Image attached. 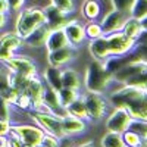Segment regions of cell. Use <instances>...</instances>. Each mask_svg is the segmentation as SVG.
Masks as SVG:
<instances>
[{"instance_id":"26","label":"cell","mask_w":147,"mask_h":147,"mask_svg":"<svg viewBox=\"0 0 147 147\" xmlns=\"http://www.w3.org/2000/svg\"><path fill=\"white\" fill-rule=\"evenodd\" d=\"M99 147H122L124 146V140H122V134L113 132V131H106L100 141Z\"/></svg>"},{"instance_id":"11","label":"cell","mask_w":147,"mask_h":147,"mask_svg":"<svg viewBox=\"0 0 147 147\" xmlns=\"http://www.w3.org/2000/svg\"><path fill=\"white\" fill-rule=\"evenodd\" d=\"M128 13H124V12H119L116 9H110L107 12L100 16L99 22L103 28V34L107 35V34H112V32H118V31H122L124 28V24L125 21L128 19Z\"/></svg>"},{"instance_id":"39","label":"cell","mask_w":147,"mask_h":147,"mask_svg":"<svg viewBox=\"0 0 147 147\" xmlns=\"http://www.w3.org/2000/svg\"><path fill=\"white\" fill-rule=\"evenodd\" d=\"M75 141H74V138L71 137H62L59 138V143H57V147H75Z\"/></svg>"},{"instance_id":"10","label":"cell","mask_w":147,"mask_h":147,"mask_svg":"<svg viewBox=\"0 0 147 147\" xmlns=\"http://www.w3.org/2000/svg\"><path fill=\"white\" fill-rule=\"evenodd\" d=\"M106 41H107V47H109V56H124L128 55L132 47H134V40H131L129 37H127L122 31L118 32H112L107 34Z\"/></svg>"},{"instance_id":"25","label":"cell","mask_w":147,"mask_h":147,"mask_svg":"<svg viewBox=\"0 0 147 147\" xmlns=\"http://www.w3.org/2000/svg\"><path fill=\"white\" fill-rule=\"evenodd\" d=\"M81 96V90H74V88H68V87H62L60 90H57V99H59V105L63 109L66 106H69L77 97Z\"/></svg>"},{"instance_id":"21","label":"cell","mask_w":147,"mask_h":147,"mask_svg":"<svg viewBox=\"0 0 147 147\" xmlns=\"http://www.w3.org/2000/svg\"><path fill=\"white\" fill-rule=\"evenodd\" d=\"M40 77L43 78L44 84L52 87L53 90H60L62 88V78H60V69L47 65L41 72H40Z\"/></svg>"},{"instance_id":"14","label":"cell","mask_w":147,"mask_h":147,"mask_svg":"<svg viewBox=\"0 0 147 147\" xmlns=\"http://www.w3.org/2000/svg\"><path fill=\"white\" fill-rule=\"evenodd\" d=\"M43 10H44V16H46V27L49 30L63 28V25L71 18L69 15L63 13L62 10H59L57 7H55L52 3H49L47 6H44Z\"/></svg>"},{"instance_id":"9","label":"cell","mask_w":147,"mask_h":147,"mask_svg":"<svg viewBox=\"0 0 147 147\" xmlns=\"http://www.w3.org/2000/svg\"><path fill=\"white\" fill-rule=\"evenodd\" d=\"M78 50L80 47H74V46H65L57 50H52L46 53V62L47 65L55 66V68H65L69 66L75 62V59L78 57Z\"/></svg>"},{"instance_id":"4","label":"cell","mask_w":147,"mask_h":147,"mask_svg":"<svg viewBox=\"0 0 147 147\" xmlns=\"http://www.w3.org/2000/svg\"><path fill=\"white\" fill-rule=\"evenodd\" d=\"M81 97L84 100L85 109H87L88 124H99V122H102L110 110V105L106 99V96L99 94V93L84 91V94L81 93Z\"/></svg>"},{"instance_id":"23","label":"cell","mask_w":147,"mask_h":147,"mask_svg":"<svg viewBox=\"0 0 147 147\" xmlns=\"http://www.w3.org/2000/svg\"><path fill=\"white\" fill-rule=\"evenodd\" d=\"M122 32H124L127 37H129L131 40L136 41V40L138 38V35L143 32V27H141L140 19H136V18L128 16V19H127V21H125V24H124Z\"/></svg>"},{"instance_id":"37","label":"cell","mask_w":147,"mask_h":147,"mask_svg":"<svg viewBox=\"0 0 147 147\" xmlns=\"http://www.w3.org/2000/svg\"><path fill=\"white\" fill-rule=\"evenodd\" d=\"M10 127L12 122L7 119H0V137H6L7 134L10 132Z\"/></svg>"},{"instance_id":"35","label":"cell","mask_w":147,"mask_h":147,"mask_svg":"<svg viewBox=\"0 0 147 147\" xmlns=\"http://www.w3.org/2000/svg\"><path fill=\"white\" fill-rule=\"evenodd\" d=\"M12 113H13V107H12V105L0 97V119L12 121Z\"/></svg>"},{"instance_id":"41","label":"cell","mask_w":147,"mask_h":147,"mask_svg":"<svg viewBox=\"0 0 147 147\" xmlns=\"http://www.w3.org/2000/svg\"><path fill=\"white\" fill-rule=\"evenodd\" d=\"M75 147H97V144H96L93 140H87V141H84V143L77 144Z\"/></svg>"},{"instance_id":"6","label":"cell","mask_w":147,"mask_h":147,"mask_svg":"<svg viewBox=\"0 0 147 147\" xmlns=\"http://www.w3.org/2000/svg\"><path fill=\"white\" fill-rule=\"evenodd\" d=\"M2 65L6 68V71L18 74V75H22V77H32V75L40 74V68L37 65L35 59L32 56L24 55L19 52L15 53L7 62H5Z\"/></svg>"},{"instance_id":"40","label":"cell","mask_w":147,"mask_h":147,"mask_svg":"<svg viewBox=\"0 0 147 147\" xmlns=\"http://www.w3.org/2000/svg\"><path fill=\"white\" fill-rule=\"evenodd\" d=\"M7 22H9V13H2L0 12V31H3L7 27Z\"/></svg>"},{"instance_id":"44","label":"cell","mask_w":147,"mask_h":147,"mask_svg":"<svg viewBox=\"0 0 147 147\" xmlns=\"http://www.w3.org/2000/svg\"><path fill=\"white\" fill-rule=\"evenodd\" d=\"M34 147H49V146L44 144V143H40V144H37V146H34Z\"/></svg>"},{"instance_id":"20","label":"cell","mask_w":147,"mask_h":147,"mask_svg":"<svg viewBox=\"0 0 147 147\" xmlns=\"http://www.w3.org/2000/svg\"><path fill=\"white\" fill-rule=\"evenodd\" d=\"M43 90H44V81L43 78L40 77V74H37V75H32L28 78V84H27V88L24 93L30 94V97L32 99L34 102V106L38 105L41 102V94H43ZM32 106V107H34Z\"/></svg>"},{"instance_id":"3","label":"cell","mask_w":147,"mask_h":147,"mask_svg":"<svg viewBox=\"0 0 147 147\" xmlns=\"http://www.w3.org/2000/svg\"><path fill=\"white\" fill-rule=\"evenodd\" d=\"M46 24V16L43 7L38 6H24L16 15L15 19V32L21 37L25 38L28 34H31L34 30Z\"/></svg>"},{"instance_id":"2","label":"cell","mask_w":147,"mask_h":147,"mask_svg":"<svg viewBox=\"0 0 147 147\" xmlns=\"http://www.w3.org/2000/svg\"><path fill=\"white\" fill-rule=\"evenodd\" d=\"M115 85V81L112 75L105 69V65L102 60L93 59L88 65L85 66L84 77H82V88L88 93H99V94H107V91Z\"/></svg>"},{"instance_id":"28","label":"cell","mask_w":147,"mask_h":147,"mask_svg":"<svg viewBox=\"0 0 147 147\" xmlns=\"http://www.w3.org/2000/svg\"><path fill=\"white\" fill-rule=\"evenodd\" d=\"M32 106H34V102L30 97V94H27V93H19L15 103L12 105L13 110H19V112H25V113H28L30 110H32Z\"/></svg>"},{"instance_id":"1","label":"cell","mask_w":147,"mask_h":147,"mask_svg":"<svg viewBox=\"0 0 147 147\" xmlns=\"http://www.w3.org/2000/svg\"><path fill=\"white\" fill-rule=\"evenodd\" d=\"M110 107H125L132 119L147 121V91L141 87L115 84L106 94Z\"/></svg>"},{"instance_id":"27","label":"cell","mask_w":147,"mask_h":147,"mask_svg":"<svg viewBox=\"0 0 147 147\" xmlns=\"http://www.w3.org/2000/svg\"><path fill=\"white\" fill-rule=\"evenodd\" d=\"M84 32H85L87 40L99 38V37L105 35L103 34V28H102L99 21H85L84 22Z\"/></svg>"},{"instance_id":"30","label":"cell","mask_w":147,"mask_h":147,"mask_svg":"<svg viewBox=\"0 0 147 147\" xmlns=\"http://www.w3.org/2000/svg\"><path fill=\"white\" fill-rule=\"evenodd\" d=\"M49 3H52L55 7L62 10L66 15H72L77 10V2L75 0H49Z\"/></svg>"},{"instance_id":"19","label":"cell","mask_w":147,"mask_h":147,"mask_svg":"<svg viewBox=\"0 0 147 147\" xmlns=\"http://www.w3.org/2000/svg\"><path fill=\"white\" fill-rule=\"evenodd\" d=\"M65 46H69L68 40H66V35L63 32L62 28H57V30H50L47 34V38L44 43V49L46 52H52V50H57V49H62Z\"/></svg>"},{"instance_id":"5","label":"cell","mask_w":147,"mask_h":147,"mask_svg":"<svg viewBox=\"0 0 147 147\" xmlns=\"http://www.w3.org/2000/svg\"><path fill=\"white\" fill-rule=\"evenodd\" d=\"M28 116L31 122L35 125H38L46 134H50L57 138L65 137L63 129H62V121L60 116L53 113V112H35V110H30Z\"/></svg>"},{"instance_id":"46","label":"cell","mask_w":147,"mask_h":147,"mask_svg":"<svg viewBox=\"0 0 147 147\" xmlns=\"http://www.w3.org/2000/svg\"><path fill=\"white\" fill-rule=\"evenodd\" d=\"M122 147H129V146H125V144H124V146H122Z\"/></svg>"},{"instance_id":"13","label":"cell","mask_w":147,"mask_h":147,"mask_svg":"<svg viewBox=\"0 0 147 147\" xmlns=\"http://www.w3.org/2000/svg\"><path fill=\"white\" fill-rule=\"evenodd\" d=\"M60 121H62V129H63L65 137H71V138L80 137L82 134H85V131L88 128L87 121L72 116L69 113H65L63 116H60Z\"/></svg>"},{"instance_id":"36","label":"cell","mask_w":147,"mask_h":147,"mask_svg":"<svg viewBox=\"0 0 147 147\" xmlns=\"http://www.w3.org/2000/svg\"><path fill=\"white\" fill-rule=\"evenodd\" d=\"M7 3V9H9V13H12V12H15V13H18V12L25 6L27 0H6Z\"/></svg>"},{"instance_id":"34","label":"cell","mask_w":147,"mask_h":147,"mask_svg":"<svg viewBox=\"0 0 147 147\" xmlns=\"http://www.w3.org/2000/svg\"><path fill=\"white\" fill-rule=\"evenodd\" d=\"M134 0H110V6L112 9H116L119 12H124V13H129V9L132 6Z\"/></svg>"},{"instance_id":"7","label":"cell","mask_w":147,"mask_h":147,"mask_svg":"<svg viewBox=\"0 0 147 147\" xmlns=\"http://www.w3.org/2000/svg\"><path fill=\"white\" fill-rule=\"evenodd\" d=\"M10 131H13L22 140L24 144L31 146V147L40 144L43 141L44 134H46L38 125H35L34 122H12Z\"/></svg>"},{"instance_id":"45","label":"cell","mask_w":147,"mask_h":147,"mask_svg":"<svg viewBox=\"0 0 147 147\" xmlns=\"http://www.w3.org/2000/svg\"><path fill=\"white\" fill-rule=\"evenodd\" d=\"M144 141H146V143H147V136H146V138H144Z\"/></svg>"},{"instance_id":"22","label":"cell","mask_w":147,"mask_h":147,"mask_svg":"<svg viewBox=\"0 0 147 147\" xmlns=\"http://www.w3.org/2000/svg\"><path fill=\"white\" fill-rule=\"evenodd\" d=\"M0 46L13 53H18L24 47V40L15 31H3L0 34Z\"/></svg>"},{"instance_id":"32","label":"cell","mask_w":147,"mask_h":147,"mask_svg":"<svg viewBox=\"0 0 147 147\" xmlns=\"http://www.w3.org/2000/svg\"><path fill=\"white\" fill-rule=\"evenodd\" d=\"M127 85H136V87H141L147 91V63H144L143 69L137 74V75H134L127 82Z\"/></svg>"},{"instance_id":"38","label":"cell","mask_w":147,"mask_h":147,"mask_svg":"<svg viewBox=\"0 0 147 147\" xmlns=\"http://www.w3.org/2000/svg\"><path fill=\"white\" fill-rule=\"evenodd\" d=\"M13 55H15L13 52H10V50H7V49H5V47L0 46V63L7 62V60L13 56Z\"/></svg>"},{"instance_id":"29","label":"cell","mask_w":147,"mask_h":147,"mask_svg":"<svg viewBox=\"0 0 147 147\" xmlns=\"http://www.w3.org/2000/svg\"><path fill=\"white\" fill-rule=\"evenodd\" d=\"M128 15L136 19H143L147 16V0H134Z\"/></svg>"},{"instance_id":"31","label":"cell","mask_w":147,"mask_h":147,"mask_svg":"<svg viewBox=\"0 0 147 147\" xmlns=\"http://www.w3.org/2000/svg\"><path fill=\"white\" fill-rule=\"evenodd\" d=\"M122 140H124L125 146H129V147H141L144 143V138H141L138 134H136L131 129H127L122 132Z\"/></svg>"},{"instance_id":"16","label":"cell","mask_w":147,"mask_h":147,"mask_svg":"<svg viewBox=\"0 0 147 147\" xmlns=\"http://www.w3.org/2000/svg\"><path fill=\"white\" fill-rule=\"evenodd\" d=\"M80 12L85 21H99L103 15V5L100 0H82Z\"/></svg>"},{"instance_id":"42","label":"cell","mask_w":147,"mask_h":147,"mask_svg":"<svg viewBox=\"0 0 147 147\" xmlns=\"http://www.w3.org/2000/svg\"><path fill=\"white\" fill-rule=\"evenodd\" d=\"M0 12H2V13H9L6 0H0Z\"/></svg>"},{"instance_id":"8","label":"cell","mask_w":147,"mask_h":147,"mask_svg":"<svg viewBox=\"0 0 147 147\" xmlns=\"http://www.w3.org/2000/svg\"><path fill=\"white\" fill-rule=\"evenodd\" d=\"M132 121V116L125 107H110L106 118L103 119V125L106 131H113L122 134L128 129Z\"/></svg>"},{"instance_id":"24","label":"cell","mask_w":147,"mask_h":147,"mask_svg":"<svg viewBox=\"0 0 147 147\" xmlns=\"http://www.w3.org/2000/svg\"><path fill=\"white\" fill-rule=\"evenodd\" d=\"M66 110V113L72 115V116H77L80 119H84V121H87L88 122V115H87V109H85V105H84V100H82V97H77L75 100H74L69 106L65 107Z\"/></svg>"},{"instance_id":"12","label":"cell","mask_w":147,"mask_h":147,"mask_svg":"<svg viewBox=\"0 0 147 147\" xmlns=\"http://www.w3.org/2000/svg\"><path fill=\"white\" fill-rule=\"evenodd\" d=\"M62 30L66 35L68 43L74 47H81L82 44H85L88 41L87 37H85V32H84V24L80 19L69 18Z\"/></svg>"},{"instance_id":"18","label":"cell","mask_w":147,"mask_h":147,"mask_svg":"<svg viewBox=\"0 0 147 147\" xmlns=\"http://www.w3.org/2000/svg\"><path fill=\"white\" fill-rule=\"evenodd\" d=\"M87 49H88V53L93 59L96 60H103L109 57V47H107V41H106V37L102 35L99 38H93L87 41Z\"/></svg>"},{"instance_id":"15","label":"cell","mask_w":147,"mask_h":147,"mask_svg":"<svg viewBox=\"0 0 147 147\" xmlns=\"http://www.w3.org/2000/svg\"><path fill=\"white\" fill-rule=\"evenodd\" d=\"M49 31H50V30L46 27V24H44V25H41V27H38L37 30H34L31 34H28V35L25 37V38H22V40H24V47L32 49V50L43 49Z\"/></svg>"},{"instance_id":"17","label":"cell","mask_w":147,"mask_h":147,"mask_svg":"<svg viewBox=\"0 0 147 147\" xmlns=\"http://www.w3.org/2000/svg\"><path fill=\"white\" fill-rule=\"evenodd\" d=\"M60 78H62V87L74 88V90H82V80L81 74L74 66L60 68Z\"/></svg>"},{"instance_id":"33","label":"cell","mask_w":147,"mask_h":147,"mask_svg":"<svg viewBox=\"0 0 147 147\" xmlns=\"http://www.w3.org/2000/svg\"><path fill=\"white\" fill-rule=\"evenodd\" d=\"M128 129H131V131H134L136 134H138L141 138H146V136H147V121L132 119L129 127H128Z\"/></svg>"},{"instance_id":"43","label":"cell","mask_w":147,"mask_h":147,"mask_svg":"<svg viewBox=\"0 0 147 147\" xmlns=\"http://www.w3.org/2000/svg\"><path fill=\"white\" fill-rule=\"evenodd\" d=\"M141 22V27H143V31H147V16H144L143 19H140Z\"/></svg>"}]
</instances>
